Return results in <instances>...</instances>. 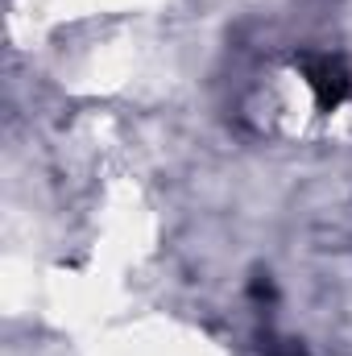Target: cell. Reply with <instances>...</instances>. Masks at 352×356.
Listing matches in <instances>:
<instances>
[{
	"instance_id": "1",
	"label": "cell",
	"mask_w": 352,
	"mask_h": 356,
	"mask_svg": "<svg viewBox=\"0 0 352 356\" xmlns=\"http://www.w3.org/2000/svg\"><path fill=\"white\" fill-rule=\"evenodd\" d=\"M298 67H303V79H307V88L315 91L323 112L340 108L352 95V75L344 67V58H336V54H303Z\"/></svg>"
}]
</instances>
